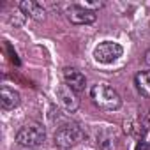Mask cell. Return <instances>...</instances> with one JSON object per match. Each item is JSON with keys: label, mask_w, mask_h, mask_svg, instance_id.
I'll use <instances>...</instances> for the list:
<instances>
[{"label": "cell", "mask_w": 150, "mask_h": 150, "mask_svg": "<svg viewBox=\"0 0 150 150\" xmlns=\"http://www.w3.org/2000/svg\"><path fill=\"white\" fill-rule=\"evenodd\" d=\"M90 97L94 99V103L103 108V110H108V111H115L122 106V99L120 96L106 83H97L92 87L90 90Z\"/></svg>", "instance_id": "cell-1"}, {"label": "cell", "mask_w": 150, "mask_h": 150, "mask_svg": "<svg viewBox=\"0 0 150 150\" xmlns=\"http://www.w3.org/2000/svg\"><path fill=\"white\" fill-rule=\"evenodd\" d=\"M44 139H46V131L39 124H27V125L20 127V131L16 132V141L21 146L34 148V146L42 145Z\"/></svg>", "instance_id": "cell-2"}, {"label": "cell", "mask_w": 150, "mask_h": 150, "mask_svg": "<svg viewBox=\"0 0 150 150\" xmlns=\"http://www.w3.org/2000/svg\"><path fill=\"white\" fill-rule=\"evenodd\" d=\"M83 132L78 125L74 124H62L58 125V129L55 131V143L60 146V148H69V146H74L80 139H81Z\"/></svg>", "instance_id": "cell-3"}, {"label": "cell", "mask_w": 150, "mask_h": 150, "mask_svg": "<svg viewBox=\"0 0 150 150\" xmlns=\"http://www.w3.org/2000/svg\"><path fill=\"white\" fill-rule=\"evenodd\" d=\"M124 53L122 46L118 42H111V41H104L99 46H96L94 50V58L101 64H111L117 58H120Z\"/></svg>", "instance_id": "cell-4"}, {"label": "cell", "mask_w": 150, "mask_h": 150, "mask_svg": "<svg viewBox=\"0 0 150 150\" xmlns=\"http://www.w3.org/2000/svg\"><path fill=\"white\" fill-rule=\"evenodd\" d=\"M67 20L74 25H90L97 20V14H96V11L88 9V7L72 6L67 9Z\"/></svg>", "instance_id": "cell-5"}, {"label": "cell", "mask_w": 150, "mask_h": 150, "mask_svg": "<svg viewBox=\"0 0 150 150\" xmlns=\"http://www.w3.org/2000/svg\"><path fill=\"white\" fill-rule=\"evenodd\" d=\"M55 94H57V99L60 101V104L67 110V111H76L78 106H80V101L78 97L74 96V90L67 85H57L55 88Z\"/></svg>", "instance_id": "cell-6"}, {"label": "cell", "mask_w": 150, "mask_h": 150, "mask_svg": "<svg viewBox=\"0 0 150 150\" xmlns=\"http://www.w3.org/2000/svg\"><path fill=\"white\" fill-rule=\"evenodd\" d=\"M64 80H65V85L71 87L74 92H81L87 85V80H85V74L80 72L78 69H72V67H65L64 69Z\"/></svg>", "instance_id": "cell-7"}, {"label": "cell", "mask_w": 150, "mask_h": 150, "mask_svg": "<svg viewBox=\"0 0 150 150\" xmlns=\"http://www.w3.org/2000/svg\"><path fill=\"white\" fill-rule=\"evenodd\" d=\"M20 9H21L27 16H30V18H34V20H37V21H42V20L46 18L44 7H42L39 2H35V0H21V2H20Z\"/></svg>", "instance_id": "cell-8"}, {"label": "cell", "mask_w": 150, "mask_h": 150, "mask_svg": "<svg viewBox=\"0 0 150 150\" xmlns=\"http://www.w3.org/2000/svg\"><path fill=\"white\" fill-rule=\"evenodd\" d=\"M18 104H20V94L9 88L7 85H4L2 90H0V106L4 110H14Z\"/></svg>", "instance_id": "cell-9"}, {"label": "cell", "mask_w": 150, "mask_h": 150, "mask_svg": "<svg viewBox=\"0 0 150 150\" xmlns=\"http://www.w3.org/2000/svg\"><path fill=\"white\" fill-rule=\"evenodd\" d=\"M136 87L145 97H150V71H143L136 74Z\"/></svg>", "instance_id": "cell-10"}, {"label": "cell", "mask_w": 150, "mask_h": 150, "mask_svg": "<svg viewBox=\"0 0 150 150\" xmlns=\"http://www.w3.org/2000/svg\"><path fill=\"white\" fill-rule=\"evenodd\" d=\"M6 50H7V53H9V58H11V62L14 64V65H20L21 62H20V58H18V55H16V51L11 48V44H6Z\"/></svg>", "instance_id": "cell-11"}, {"label": "cell", "mask_w": 150, "mask_h": 150, "mask_svg": "<svg viewBox=\"0 0 150 150\" xmlns=\"http://www.w3.org/2000/svg\"><path fill=\"white\" fill-rule=\"evenodd\" d=\"M134 150H150V145L146 143V141H139L138 145H136V148Z\"/></svg>", "instance_id": "cell-12"}, {"label": "cell", "mask_w": 150, "mask_h": 150, "mask_svg": "<svg viewBox=\"0 0 150 150\" xmlns=\"http://www.w3.org/2000/svg\"><path fill=\"white\" fill-rule=\"evenodd\" d=\"M145 62H146V64L150 65V50H148V51L145 53Z\"/></svg>", "instance_id": "cell-13"}]
</instances>
